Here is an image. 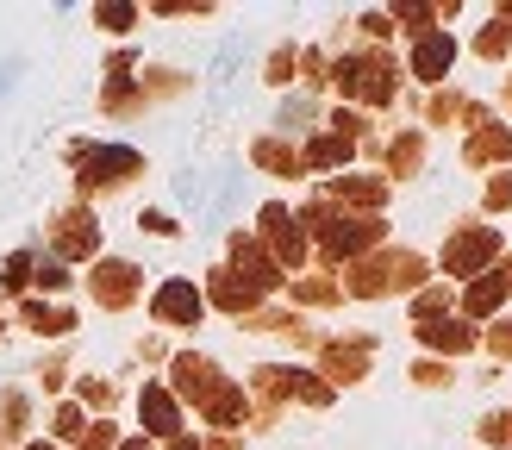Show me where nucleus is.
Returning <instances> with one entry per match:
<instances>
[{"label":"nucleus","instance_id":"obj_7","mask_svg":"<svg viewBox=\"0 0 512 450\" xmlns=\"http://www.w3.org/2000/svg\"><path fill=\"white\" fill-rule=\"evenodd\" d=\"M175 388H182V394H194L200 407H213V400L225 394V382H219V369H213L207 357H175Z\"/></svg>","mask_w":512,"mask_h":450},{"label":"nucleus","instance_id":"obj_10","mask_svg":"<svg viewBox=\"0 0 512 450\" xmlns=\"http://www.w3.org/2000/svg\"><path fill=\"white\" fill-rule=\"evenodd\" d=\"M450 63H456V44H450L444 32H425L419 50H413V75H425V82H444Z\"/></svg>","mask_w":512,"mask_h":450},{"label":"nucleus","instance_id":"obj_37","mask_svg":"<svg viewBox=\"0 0 512 450\" xmlns=\"http://www.w3.org/2000/svg\"><path fill=\"white\" fill-rule=\"evenodd\" d=\"M169 450H200V444H194V438H175V444H169Z\"/></svg>","mask_w":512,"mask_h":450},{"label":"nucleus","instance_id":"obj_38","mask_svg":"<svg viewBox=\"0 0 512 450\" xmlns=\"http://www.w3.org/2000/svg\"><path fill=\"white\" fill-rule=\"evenodd\" d=\"M125 450H150V444H144V438H138V444H125Z\"/></svg>","mask_w":512,"mask_h":450},{"label":"nucleus","instance_id":"obj_16","mask_svg":"<svg viewBox=\"0 0 512 450\" xmlns=\"http://www.w3.org/2000/svg\"><path fill=\"white\" fill-rule=\"evenodd\" d=\"M506 294H512V275H481V282L469 288V319H488V313H500L506 307Z\"/></svg>","mask_w":512,"mask_h":450},{"label":"nucleus","instance_id":"obj_26","mask_svg":"<svg viewBox=\"0 0 512 450\" xmlns=\"http://www.w3.org/2000/svg\"><path fill=\"white\" fill-rule=\"evenodd\" d=\"M25 319H32L38 332H69V325H75V319H69V313H57V307H25Z\"/></svg>","mask_w":512,"mask_h":450},{"label":"nucleus","instance_id":"obj_39","mask_svg":"<svg viewBox=\"0 0 512 450\" xmlns=\"http://www.w3.org/2000/svg\"><path fill=\"white\" fill-rule=\"evenodd\" d=\"M32 450H50V444H32Z\"/></svg>","mask_w":512,"mask_h":450},{"label":"nucleus","instance_id":"obj_14","mask_svg":"<svg viewBox=\"0 0 512 450\" xmlns=\"http://www.w3.org/2000/svg\"><path fill=\"white\" fill-rule=\"evenodd\" d=\"M232 257H238V269H244V282H250L256 294H269V288L281 282V269H275V263H269L263 250L250 244V238H238V244H232Z\"/></svg>","mask_w":512,"mask_h":450},{"label":"nucleus","instance_id":"obj_23","mask_svg":"<svg viewBox=\"0 0 512 450\" xmlns=\"http://www.w3.org/2000/svg\"><path fill=\"white\" fill-rule=\"evenodd\" d=\"M256 163H263V169H281V175H294V169H300V157H294L288 144H275V138L256 144Z\"/></svg>","mask_w":512,"mask_h":450},{"label":"nucleus","instance_id":"obj_30","mask_svg":"<svg viewBox=\"0 0 512 450\" xmlns=\"http://www.w3.org/2000/svg\"><path fill=\"white\" fill-rule=\"evenodd\" d=\"M32 282H44V288H63V282H69V269H63L57 257H50V263H38V275H32Z\"/></svg>","mask_w":512,"mask_h":450},{"label":"nucleus","instance_id":"obj_33","mask_svg":"<svg viewBox=\"0 0 512 450\" xmlns=\"http://www.w3.org/2000/svg\"><path fill=\"white\" fill-rule=\"evenodd\" d=\"M100 25H113V32H125V25H132V7H100Z\"/></svg>","mask_w":512,"mask_h":450},{"label":"nucleus","instance_id":"obj_5","mask_svg":"<svg viewBox=\"0 0 512 450\" xmlns=\"http://www.w3.org/2000/svg\"><path fill=\"white\" fill-rule=\"evenodd\" d=\"M256 394H269V400H288V394H300V400H313V407H325V400H331V388H325V382H313L306 369H281V363L256 369Z\"/></svg>","mask_w":512,"mask_h":450},{"label":"nucleus","instance_id":"obj_35","mask_svg":"<svg viewBox=\"0 0 512 450\" xmlns=\"http://www.w3.org/2000/svg\"><path fill=\"white\" fill-rule=\"evenodd\" d=\"M82 450H113V432H107V425H94V432H88V444Z\"/></svg>","mask_w":512,"mask_h":450},{"label":"nucleus","instance_id":"obj_31","mask_svg":"<svg viewBox=\"0 0 512 450\" xmlns=\"http://www.w3.org/2000/svg\"><path fill=\"white\" fill-rule=\"evenodd\" d=\"M25 282H32V257H13L7 263V288H25Z\"/></svg>","mask_w":512,"mask_h":450},{"label":"nucleus","instance_id":"obj_3","mask_svg":"<svg viewBox=\"0 0 512 450\" xmlns=\"http://www.w3.org/2000/svg\"><path fill=\"white\" fill-rule=\"evenodd\" d=\"M306 225H313V232H319V244L331 250V257H356V250L381 244V219H350V213L313 207V213H306Z\"/></svg>","mask_w":512,"mask_h":450},{"label":"nucleus","instance_id":"obj_6","mask_svg":"<svg viewBox=\"0 0 512 450\" xmlns=\"http://www.w3.org/2000/svg\"><path fill=\"white\" fill-rule=\"evenodd\" d=\"M82 169H88V175H82L88 188H94V182L107 188V182H125V175H138L144 163H138V150H132V144H94V150H82Z\"/></svg>","mask_w":512,"mask_h":450},{"label":"nucleus","instance_id":"obj_8","mask_svg":"<svg viewBox=\"0 0 512 450\" xmlns=\"http://www.w3.org/2000/svg\"><path fill=\"white\" fill-rule=\"evenodd\" d=\"M263 232H269V244H275V269H281V263H300L306 238H300V225L288 219V207H263Z\"/></svg>","mask_w":512,"mask_h":450},{"label":"nucleus","instance_id":"obj_29","mask_svg":"<svg viewBox=\"0 0 512 450\" xmlns=\"http://www.w3.org/2000/svg\"><path fill=\"white\" fill-rule=\"evenodd\" d=\"M488 207H494V213L512 207V175H494V182H488Z\"/></svg>","mask_w":512,"mask_h":450},{"label":"nucleus","instance_id":"obj_36","mask_svg":"<svg viewBox=\"0 0 512 450\" xmlns=\"http://www.w3.org/2000/svg\"><path fill=\"white\" fill-rule=\"evenodd\" d=\"M13 88V63H0V94H7Z\"/></svg>","mask_w":512,"mask_h":450},{"label":"nucleus","instance_id":"obj_24","mask_svg":"<svg viewBox=\"0 0 512 450\" xmlns=\"http://www.w3.org/2000/svg\"><path fill=\"white\" fill-rule=\"evenodd\" d=\"M444 307H450V294H444V288H425V294L413 300V313H419V325H431V319H444Z\"/></svg>","mask_w":512,"mask_h":450},{"label":"nucleus","instance_id":"obj_19","mask_svg":"<svg viewBox=\"0 0 512 450\" xmlns=\"http://www.w3.org/2000/svg\"><path fill=\"white\" fill-rule=\"evenodd\" d=\"M350 144H356V138H344V132H325V138H313V144H306V157H300V163H313V169H338V163L350 157Z\"/></svg>","mask_w":512,"mask_h":450},{"label":"nucleus","instance_id":"obj_12","mask_svg":"<svg viewBox=\"0 0 512 450\" xmlns=\"http://www.w3.org/2000/svg\"><path fill=\"white\" fill-rule=\"evenodd\" d=\"M157 319H169V325H194V319H200V294H194L188 282L157 288Z\"/></svg>","mask_w":512,"mask_h":450},{"label":"nucleus","instance_id":"obj_15","mask_svg":"<svg viewBox=\"0 0 512 450\" xmlns=\"http://www.w3.org/2000/svg\"><path fill=\"white\" fill-rule=\"evenodd\" d=\"M144 425H150V432H157V438H175V432H182V413H175L169 388H157V382L144 388Z\"/></svg>","mask_w":512,"mask_h":450},{"label":"nucleus","instance_id":"obj_1","mask_svg":"<svg viewBox=\"0 0 512 450\" xmlns=\"http://www.w3.org/2000/svg\"><path fill=\"white\" fill-rule=\"evenodd\" d=\"M331 82H338L350 100L388 107V100H394V57H381V50H363V57H344L338 69H331Z\"/></svg>","mask_w":512,"mask_h":450},{"label":"nucleus","instance_id":"obj_22","mask_svg":"<svg viewBox=\"0 0 512 450\" xmlns=\"http://www.w3.org/2000/svg\"><path fill=\"white\" fill-rule=\"evenodd\" d=\"M419 157H425V138H419V132H406L400 144H388V169H394V175H413Z\"/></svg>","mask_w":512,"mask_h":450},{"label":"nucleus","instance_id":"obj_27","mask_svg":"<svg viewBox=\"0 0 512 450\" xmlns=\"http://www.w3.org/2000/svg\"><path fill=\"white\" fill-rule=\"evenodd\" d=\"M481 438H488V444H512V413H494V419H481Z\"/></svg>","mask_w":512,"mask_h":450},{"label":"nucleus","instance_id":"obj_21","mask_svg":"<svg viewBox=\"0 0 512 450\" xmlns=\"http://www.w3.org/2000/svg\"><path fill=\"white\" fill-rule=\"evenodd\" d=\"M338 200H356V207H381L388 188L381 182H363V175H338Z\"/></svg>","mask_w":512,"mask_h":450},{"label":"nucleus","instance_id":"obj_20","mask_svg":"<svg viewBox=\"0 0 512 450\" xmlns=\"http://www.w3.org/2000/svg\"><path fill=\"white\" fill-rule=\"evenodd\" d=\"M213 300H219V307H232V313H244V307H256V288H250V282H238L232 269H219V282H213Z\"/></svg>","mask_w":512,"mask_h":450},{"label":"nucleus","instance_id":"obj_2","mask_svg":"<svg viewBox=\"0 0 512 450\" xmlns=\"http://www.w3.org/2000/svg\"><path fill=\"white\" fill-rule=\"evenodd\" d=\"M425 282V263L413 257V250H388V257H375V263H363L350 275V294H363V300H375V294H394V288H419Z\"/></svg>","mask_w":512,"mask_h":450},{"label":"nucleus","instance_id":"obj_11","mask_svg":"<svg viewBox=\"0 0 512 450\" xmlns=\"http://www.w3.org/2000/svg\"><path fill=\"white\" fill-rule=\"evenodd\" d=\"M419 338H425L431 350H444V357H456V350H475V344H481V332H475V325H450V319H431V325H419Z\"/></svg>","mask_w":512,"mask_h":450},{"label":"nucleus","instance_id":"obj_34","mask_svg":"<svg viewBox=\"0 0 512 450\" xmlns=\"http://www.w3.org/2000/svg\"><path fill=\"white\" fill-rule=\"evenodd\" d=\"M57 432H63V438H75V432H82V413L63 407V413H57Z\"/></svg>","mask_w":512,"mask_h":450},{"label":"nucleus","instance_id":"obj_32","mask_svg":"<svg viewBox=\"0 0 512 450\" xmlns=\"http://www.w3.org/2000/svg\"><path fill=\"white\" fill-rule=\"evenodd\" d=\"M488 344H494V357H512V319H506V325H494Z\"/></svg>","mask_w":512,"mask_h":450},{"label":"nucleus","instance_id":"obj_9","mask_svg":"<svg viewBox=\"0 0 512 450\" xmlns=\"http://www.w3.org/2000/svg\"><path fill=\"white\" fill-rule=\"evenodd\" d=\"M132 294H138V269L132 263H100L94 269V300L100 307H125Z\"/></svg>","mask_w":512,"mask_h":450},{"label":"nucleus","instance_id":"obj_17","mask_svg":"<svg viewBox=\"0 0 512 450\" xmlns=\"http://www.w3.org/2000/svg\"><path fill=\"white\" fill-rule=\"evenodd\" d=\"M500 157H512V125H481L469 138V163H500Z\"/></svg>","mask_w":512,"mask_h":450},{"label":"nucleus","instance_id":"obj_4","mask_svg":"<svg viewBox=\"0 0 512 450\" xmlns=\"http://www.w3.org/2000/svg\"><path fill=\"white\" fill-rule=\"evenodd\" d=\"M494 250H500L494 225H469V232H456V238L444 244V269H450V275H481V269L494 263Z\"/></svg>","mask_w":512,"mask_h":450},{"label":"nucleus","instance_id":"obj_18","mask_svg":"<svg viewBox=\"0 0 512 450\" xmlns=\"http://www.w3.org/2000/svg\"><path fill=\"white\" fill-rule=\"evenodd\" d=\"M325 369L338 375V382H356V375L369 369V344H331L325 350Z\"/></svg>","mask_w":512,"mask_h":450},{"label":"nucleus","instance_id":"obj_13","mask_svg":"<svg viewBox=\"0 0 512 450\" xmlns=\"http://www.w3.org/2000/svg\"><path fill=\"white\" fill-rule=\"evenodd\" d=\"M94 244H100V225H88V213H63L57 219V250L63 257H88Z\"/></svg>","mask_w":512,"mask_h":450},{"label":"nucleus","instance_id":"obj_25","mask_svg":"<svg viewBox=\"0 0 512 450\" xmlns=\"http://www.w3.org/2000/svg\"><path fill=\"white\" fill-rule=\"evenodd\" d=\"M506 44H512V32H506L500 19H494V25H481V38H475V50H481V57H500Z\"/></svg>","mask_w":512,"mask_h":450},{"label":"nucleus","instance_id":"obj_28","mask_svg":"<svg viewBox=\"0 0 512 450\" xmlns=\"http://www.w3.org/2000/svg\"><path fill=\"white\" fill-rule=\"evenodd\" d=\"M294 294H300V300H313V307H325V300H338V288H331V282H294Z\"/></svg>","mask_w":512,"mask_h":450}]
</instances>
